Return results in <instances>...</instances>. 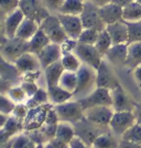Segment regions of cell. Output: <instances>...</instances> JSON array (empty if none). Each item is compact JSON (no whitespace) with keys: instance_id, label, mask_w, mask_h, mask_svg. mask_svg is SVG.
Here are the masks:
<instances>
[{"instance_id":"cell-33","label":"cell","mask_w":141,"mask_h":148,"mask_svg":"<svg viewBox=\"0 0 141 148\" xmlns=\"http://www.w3.org/2000/svg\"><path fill=\"white\" fill-rule=\"evenodd\" d=\"M61 62L64 70L69 71V72H77L80 66H82V64H83V62L80 60V58L76 56L74 52L64 53L62 56Z\"/></svg>"},{"instance_id":"cell-27","label":"cell","mask_w":141,"mask_h":148,"mask_svg":"<svg viewBox=\"0 0 141 148\" xmlns=\"http://www.w3.org/2000/svg\"><path fill=\"white\" fill-rule=\"evenodd\" d=\"M39 29H40V25L37 21L29 18H25V20L21 22V25L19 27L16 37L25 41H29L37 33Z\"/></svg>"},{"instance_id":"cell-54","label":"cell","mask_w":141,"mask_h":148,"mask_svg":"<svg viewBox=\"0 0 141 148\" xmlns=\"http://www.w3.org/2000/svg\"><path fill=\"white\" fill-rule=\"evenodd\" d=\"M134 77L137 81V83L141 86V65L134 70Z\"/></svg>"},{"instance_id":"cell-35","label":"cell","mask_w":141,"mask_h":148,"mask_svg":"<svg viewBox=\"0 0 141 148\" xmlns=\"http://www.w3.org/2000/svg\"><path fill=\"white\" fill-rule=\"evenodd\" d=\"M112 45H114V43H112V40H111L108 31L106 30V29L100 31L98 39H97V41L95 43V47H96V49L98 50L99 53L105 58L106 53L109 51V49H110Z\"/></svg>"},{"instance_id":"cell-60","label":"cell","mask_w":141,"mask_h":148,"mask_svg":"<svg viewBox=\"0 0 141 148\" xmlns=\"http://www.w3.org/2000/svg\"><path fill=\"white\" fill-rule=\"evenodd\" d=\"M83 1H87V0H83Z\"/></svg>"},{"instance_id":"cell-58","label":"cell","mask_w":141,"mask_h":148,"mask_svg":"<svg viewBox=\"0 0 141 148\" xmlns=\"http://www.w3.org/2000/svg\"><path fill=\"white\" fill-rule=\"evenodd\" d=\"M35 148H44V144H37Z\"/></svg>"},{"instance_id":"cell-30","label":"cell","mask_w":141,"mask_h":148,"mask_svg":"<svg viewBox=\"0 0 141 148\" xmlns=\"http://www.w3.org/2000/svg\"><path fill=\"white\" fill-rule=\"evenodd\" d=\"M115 134L111 132H105L99 135L93 144L94 148H119V143L117 142Z\"/></svg>"},{"instance_id":"cell-21","label":"cell","mask_w":141,"mask_h":148,"mask_svg":"<svg viewBox=\"0 0 141 148\" xmlns=\"http://www.w3.org/2000/svg\"><path fill=\"white\" fill-rule=\"evenodd\" d=\"M25 130V125L23 122L18 119L14 116H9L7 123L3 127H1V144L10 140L12 137L19 135L20 132Z\"/></svg>"},{"instance_id":"cell-1","label":"cell","mask_w":141,"mask_h":148,"mask_svg":"<svg viewBox=\"0 0 141 148\" xmlns=\"http://www.w3.org/2000/svg\"><path fill=\"white\" fill-rule=\"evenodd\" d=\"M77 73V87L74 92V96L78 97H85L91 92H93L96 86V70L87 64H82L80 70L76 72Z\"/></svg>"},{"instance_id":"cell-26","label":"cell","mask_w":141,"mask_h":148,"mask_svg":"<svg viewBox=\"0 0 141 148\" xmlns=\"http://www.w3.org/2000/svg\"><path fill=\"white\" fill-rule=\"evenodd\" d=\"M65 70L62 65L61 60L55 62L53 64L49 65L48 68L44 69V76H45V82L46 86H53V85H59V82L61 79L62 74Z\"/></svg>"},{"instance_id":"cell-17","label":"cell","mask_w":141,"mask_h":148,"mask_svg":"<svg viewBox=\"0 0 141 148\" xmlns=\"http://www.w3.org/2000/svg\"><path fill=\"white\" fill-rule=\"evenodd\" d=\"M37 56L39 58L40 63H41V66L44 70L45 68H48L49 65L60 61L62 59L63 52H62L61 44L51 42Z\"/></svg>"},{"instance_id":"cell-3","label":"cell","mask_w":141,"mask_h":148,"mask_svg":"<svg viewBox=\"0 0 141 148\" xmlns=\"http://www.w3.org/2000/svg\"><path fill=\"white\" fill-rule=\"evenodd\" d=\"M40 28L46 33L53 43L62 44L68 38L56 13H51L44 19L40 23Z\"/></svg>"},{"instance_id":"cell-38","label":"cell","mask_w":141,"mask_h":148,"mask_svg":"<svg viewBox=\"0 0 141 148\" xmlns=\"http://www.w3.org/2000/svg\"><path fill=\"white\" fill-rule=\"evenodd\" d=\"M121 139L129 142L141 144V124L136 123L132 127H130L123 136Z\"/></svg>"},{"instance_id":"cell-5","label":"cell","mask_w":141,"mask_h":148,"mask_svg":"<svg viewBox=\"0 0 141 148\" xmlns=\"http://www.w3.org/2000/svg\"><path fill=\"white\" fill-rule=\"evenodd\" d=\"M61 122L75 124L84 117V108L80 105V101H68L63 104L54 105Z\"/></svg>"},{"instance_id":"cell-42","label":"cell","mask_w":141,"mask_h":148,"mask_svg":"<svg viewBox=\"0 0 141 148\" xmlns=\"http://www.w3.org/2000/svg\"><path fill=\"white\" fill-rule=\"evenodd\" d=\"M19 3H20V0H0V10H1L2 20L8 14L17 10L19 8Z\"/></svg>"},{"instance_id":"cell-24","label":"cell","mask_w":141,"mask_h":148,"mask_svg":"<svg viewBox=\"0 0 141 148\" xmlns=\"http://www.w3.org/2000/svg\"><path fill=\"white\" fill-rule=\"evenodd\" d=\"M49 43H51L50 38L40 28L37 33L28 41V51L34 54H39Z\"/></svg>"},{"instance_id":"cell-23","label":"cell","mask_w":141,"mask_h":148,"mask_svg":"<svg viewBox=\"0 0 141 148\" xmlns=\"http://www.w3.org/2000/svg\"><path fill=\"white\" fill-rule=\"evenodd\" d=\"M20 80H22V74L19 72L14 63L12 64L1 58V81L8 82L13 86Z\"/></svg>"},{"instance_id":"cell-41","label":"cell","mask_w":141,"mask_h":148,"mask_svg":"<svg viewBox=\"0 0 141 148\" xmlns=\"http://www.w3.org/2000/svg\"><path fill=\"white\" fill-rule=\"evenodd\" d=\"M99 32L100 31L95 30V29H84L83 32L80 33V38H78V42L85 44H93L95 45L97 39H98Z\"/></svg>"},{"instance_id":"cell-44","label":"cell","mask_w":141,"mask_h":148,"mask_svg":"<svg viewBox=\"0 0 141 148\" xmlns=\"http://www.w3.org/2000/svg\"><path fill=\"white\" fill-rule=\"evenodd\" d=\"M29 110L30 108L28 107V105L25 104V103H18V104L16 105L14 110H13L12 115L14 117H17L18 119L23 122L25 117H27V115H28V113H29Z\"/></svg>"},{"instance_id":"cell-8","label":"cell","mask_w":141,"mask_h":148,"mask_svg":"<svg viewBox=\"0 0 141 148\" xmlns=\"http://www.w3.org/2000/svg\"><path fill=\"white\" fill-rule=\"evenodd\" d=\"M19 8L25 13V18L32 19L39 25L51 14L49 9L44 6L43 0H20Z\"/></svg>"},{"instance_id":"cell-48","label":"cell","mask_w":141,"mask_h":148,"mask_svg":"<svg viewBox=\"0 0 141 148\" xmlns=\"http://www.w3.org/2000/svg\"><path fill=\"white\" fill-rule=\"evenodd\" d=\"M65 0H43L44 6L49 9V11L59 12L61 9L62 5L64 3Z\"/></svg>"},{"instance_id":"cell-25","label":"cell","mask_w":141,"mask_h":148,"mask_svg":"<svg viewBox=\"0 0 141 148\" xmlns=\"http://www.w3.org/2000/svg\"><path fill=\"white\" fill-rule=\"evenodd\" d=\"M48 93H49L50 103L53 105H59L66 103L68 101H71L74 94L72 92H68L66 90H64L60 85H53V86H46Z\"/></svg>"},{"instance_id":"cell-15","label":"cell","mask_w":141,"mask_h":148,"mask_svg":"<svg viewBox=\"0 0 141 148\" xmlns=\"http://www.w3.org/2000/svg\"><path fill=\"white\" fill-rule=\"evenodd\" d=\"M61 21L64 30L68 38L78 40L80 33L84 30V25L82 22L80 16H72V14H64V13H56Z\"/></svg>"},{"instance_id":"cell-39","label":"cell","mask_w":141,"mask_h":148,"mask_svg":"<svg viewBox=\"0 0 141 148\" xmlns=\"http://www.w3.org/2000/svg\"><path fill=\"white\" fill-rule=\"evenodd\" d=\"M7 95L10 97V99H12L14 103H25L27 101H28V95H27V93L25 92V90L22 88L21 85H13L9 91L7 93Z\"/></svg>"},{"instance_id":"cell-9","label":"cell","mask_w":141,"mask_h":148,"mask_svg":"<svg viewBox=\"0 0 141 148\" xmlns=\"http://www.w3.org/2000/svg\"><path fill=\"white\" fill-rule=\"evenodd\" d=\"M137 123L135 112H115L109 124V130L116 136H123Z\"/></svg>"},{"instance_id":"cell-20","label":"cell","mask_w":141,"mask_h":148,"mask_svg":"<svg viewBox=\"0 0 141 148\" xmlns=\"http://www.w3.org/2000/svg\"><path fill=\"white\" fill-rule=\"evenodd\" d=\"M106 30L108 31L114 44L128 43V27L126 21L121 20L111 25H107Z\"/></svg>"},{"instance_id":"cell-59","label":"cell","mask_w":141,"mask_h":148,"mask_svg":"<svg viewBox=\"0 0 141 148\" xmlns=\"http://www.w3.org/2000/svg\"><path fill=\"white\" fill-rule=\"evenodd\" d=\"M134 1H137V2H139V3H141V0H134Z\"/></svg>"},{"instance_id":"cell-28","label":"cell","mask_w":141,"mask_h":148,"mask_svg":"<svg viewBox=\"0 0 141 148\" xmlns=\"http://www.w3.org/2000/svg\"><path fill=\"white\" fill-rule=\"evenodd\" d=\"M141 65V42L128 43V56L125 68L135 70Z\"/></svg>"},{"instance_id":"cell-53","label":"cell","mask_w":141,"mask_h":148,"mask_svg":"<svg viewBox=\"0 0 141 148\" xmlns=\"http://www.w3.org/2000/svg\"><path fill=\"white\" fill-rule=\"evenodd\" d=\"M132 1H134V0H111L112 3H115V5H117V6H119V7H121L123 9V8H126L128 5H130Z\"/></svg>"},{"instance_id":"cell-4","label":"cell","mask_w":141,"mask_h":148,"mask_svg":"<svg viewBox=\"0 0 141 148\" xmlns=\"http://www.w3.org/2000/svg\"><path fill=\"white\" fill-rule=\"evenodd\" d=\"M74 128H75L76 137H78L80 139L91 146H93L95 139L99 135H101L103 133L106 132L105 127H100L98 125L89 122L85 116L77 123L74 124Z\"/></svg>"},{"instance_id":"cell-55","label":"cell","mask_w":141,"mask_h":148,"mask_svg":"<svg viewBox=\"0 0 141 148\" xmlns=\"http://www.w3.org/2000/svg\"><path fill=\"white\" fill-rule=\"evenodd\" d=\"M89 1L93 2L95 6H97L98 8H101V7L106 6V5L111 2V0H89Z\"/></svg>"},{"instance_id":"cell-37","label":"cell","mask_w":141,"mask_h":148,"mask_svg":"<svg viewBox=\"0 0 141 148\" xmlns=\"http://www.w3.org/2000/svg\"><path fill=\"white\" fill-rule=\"evenodd\" d=\"M128 27V43L141 42V21L127 22Z\"/></svg>"},{"instance_id":"cell-47","label":"cell","mask_w":141,"mask_h":148,"mask_svg":"<svg viewBox=\"0 0 141 148\" xmlns=\"http://www.w3.org/2000/svg\"><path fill=\"white\" fill-rule=\"evenodd\" d=\"M77 40L75 39H71V38H67L63 43L61 44L62 48V52L63 54L64 53H69V52H74L75 49H76V45H77Z\"/></svg>"},{"instance_id":"cell-46","label":"cell","mask_w":141,"mask_h":148,"mask_svg":"<svg viewBox=\"0 0 141 148\" xmlns=\"http://www.w3.org/2000/svg\"><path fill=\"white\" fill-rule=\"evenodd\" d=\"M60 117H59V114L56 110L54 108V105L51 107L46 114V117H45V123L46 125H57L60 123Z\"/></svg>"},{"instance_id":"cell-14","label":"cell","mask_w":141,"mask_h":148,"mask_svg":"<svg viewBox=\"0 0 141 148\" xmlns=\"http://www.w3.org/2000/svg\"><path fill=\"white\" fill-rule=\"evenodd\" d=\"M112 96V108L115 112H135L137 103L130 97L128 93L123 90L121 85L117 86L111 91Z\"/></svg>"},{"instance_id":"cell-49","label":"cell","mask_w":141,"mask_h":148,"mask_svg":"<svg viewBox=\"0 0 141 148\" xmlns=\"http://www.w3.org/2000/svg\"><path fill=\"white\" fill-rule=\"evenodd\" d=\"M44 148H69V145L54 137L44 144Z\"/></svg>"},{"instance_id":"cell-7","label":"cell","mask_w":141,"mask_h":148,"mask_svg":"<svg viewBox=\"0 0 141 148\" xmlns=\"http://www.w3.org/2000/svg\"><path fill=\"white\" fill-rule=\"evenodd\" d=\"M84 111L95 107V106H112V96L111 91L103 87H95V90L91 92L85 97L78 99Z\"/></svg>"},{"instance_id":"cell-11","label":"cell","mask_w":141,"mask_h":148,"mask_svg":"<svg viewBox=\"0 0 141 148\" xmlns=\"http://www.w3.org/2000/svg\"><path fill=\"white\" fill-rule=\"evenodd\" d=\"M53 106L52 103H46L44 105H40L34 108H30L25 119L23 121L25 132L39 130L45 123V117L49 110Z\"/></svg>"},{"instance_id":"cell-45","label":"cell","mask_w":141,"mask_h":148,"mask_svg":"<svg viewBox=\"0 0 141 148\" xmlns=\"http://www.w3.org/2000/svg\"><path fill=\"white\" fill-rule=\"evenodd\" d=\"M21 86H22V88L25 90V92L27 93V95H28V97L30 99V97H32L35 93H37V91L40 88V87L37 86V82H28V81H22V83L20 84Z\"/></svg>"},{"instance_id":"cell-29","label":"cell","mask_w":141,"mask_h":148,"mask_svg":"<svg viewBox=\"0 0 141 148\" xmlns=\"http://www.w3.org/2000/svg\"><path fill=\"white\" fill-rule=\"evenodd\" d=\"M55 137L57 139H60L62 142L66 143V144L69 145V143L76 137L74 125L69 123L60 122L59 125H57V130H56Z\"/></svg>"},{"instance_id":"cell-19","label":"cell","mask_w":141,"mask_h":148,"mask_svg":"<svg viewBox=\"0 0 141 148\" xmlns=\"http://www.w3.org/2000/svg\"><path fill=\"white\" fill-rule=\"evenodd\" d=\"M14 65L17 66V69L21 74L32 72V71H39L40 69H42L37 56L34 53H31V52L23 53L17 61L14 62Z\"/></svg>"},{"instance_id":"cell-2","label":"cell","mask_w":141,"mask_h":148,"mask_svg":"<svg viewBox=\"0 0 141 148\" xmlns=\"http://www.w3.org/2000/svg\"><path fill=\"white\" fill-rule=\"evenodd\" d=\"M28 51V41L14 37L1 38V58L10 63H14L20 56Z\"/></svg>"},{"instance_id":"cell-6","label":"cell","mask_w":141,"mask_h":148,"mask_svg":"<svg viewBox=\"0 0 141 148\" xmlns=\"http://www.w3.org/2000/svg\"><path fill=\"white\" fill-rule=\"evenodd\" d=\"M80 19L84 25V29H95V30L103 31L106 29V23L100 17L99 8L95 6L89 0L85 1L84 10L80 14Z\"/></svg>"},{"instance_id":"cell-31","label":"cell","mask_w":141,"mask_h":148,"mask_svg":"<svg viewBox=\"0 0 141 148\" xmlns=\"http://www.w3.org/2000/svg\"><path fill=\"white\" fill-rule=\"evenodd\" d=\"M84 3L83 0H65L62 5L59 13L64 14H72V16H80L84 10Z\"/></svg>"},{"instance_id":"cell-40","label":"cell","mask_w":141,"mask_h":148,"mask_svg":"<svg viewBox=\"0 0 141 148\" xmlns=\"http://www.w3.org/2000/svg\"><path fill=\"white\" fill-rule=\"evenodd\" d=\"M37 144L27 134H19L13 137L12 148H35Z\"/></svg>"},{"instance_id":"cell-36","label":"cell","mask_w":141,"mask_h":148,"mask_svg":"<svg viewBox=\"0 0 141 148\" xmlns=\"http://www.w3.org/2000/svg\"><path fill=\"white\" fill-rule=\"evenodd\" d=\"M49 102H50V99H49L48 90H43V88L40 87L37 91V93L32 97L28 99V101L25 102V104L28 105L29 108H34V107H37L40 105L46 104Z\"/></svg>"},{"instance_id":"cell-57","label":"cell","mask_w":141,"mask_h":148,"mask_svg":"<svg viewBox=\"0 0 141 148\" xmlns=\"http://www.w3.org/2000/svg\"><path fill=\"white\" fill-rule=\"evenodd\" d=\"M12 145H13V137L10 139V140H8V142L1 144V148H12Z\"/></svg>"},{"instance_id":"cell-43","label":"cell","mask_w":141,"mask_h":148,"mask_svg":"<svg viewBox=\"0 0 141 148\" xmlns=\"http://www.w3.org/2000/svg\"><path fill=\"white\" fill-rule=\"evenodd\" d=\"M17 103H14L7 94H1V103H0V112L2 114L10 115L13 113Z\"/></svg>"},{"instance_id":"cell-56","label":"cell","mask_w":141,"mask_h":148,"mask_svg":"<svg viewBox=\"0 0 141 148\" xmlns=\"http://www.w3.org/2000/svg\"><path fill=\"white\" fill-rule=\"evenodd\" d=\"M135 113H136V116H137V123L141 124V103L137 104Z\"/></svg>"},{"instance_id":"cell-51","label":"cell","mask_w":141,"mask_h":148,"mask_svg":"<svg viewBox=\"0 0 141 148\" xmlns=\"http://www.w3.org/2000/svg\"><path fill=\"white\" fill-rule=\"evenodd\" d=\"M69 148H94L93 146L84 143L78 137H75L72 142L69 143Z\"/></svg>"},{"instance_id":"cell-13","label":"cell","mask_w":141,"mask_h":148,"mask_svg":"<svg viewBox=\"0 0 141 148\" xmlns=\"http://www.w3.org/2000/svg\"><path fill=\"white\" fill-rule=\"evenodd\" d=\"M96 74H97V77H96V87H103V88H107L109 91H112L117 86L120 85L116 73L110 68V65H109L108 62L106 61L101 62V64L99 65V68L96 70Z\"/></svg>"},{"instance_id":"cell-52","label":"cell","mask_w":141,"mask_h":148,"mask_svg":"<svg viewBox=\"0 0 141 148\" xmlns=\"http://www.w3.org/2000/svg\"><path fill=\"white\" fill-rule=\"evenodd\" d=\"M119 148H141V144L121 139V142L119 143Z\"/></svg>"},{"instance_id":"cell-12","label":"cell","mask_w":141,"mask_h":148,"mask_svg":"<svg viewBox=\"0 0 141 148\" xmlns=\"http://www.w3.org/2000/svg\"><path fill=\"white\" fill-rule=\"evenodd\" d=\"M114 113L115 110L112 108V106H95L86 110L84 116L89 122L96 124L100 127L109 128V124L114 116Z\"/></svg>"},{"instance_id":"cell-50","label":"cell","mask_w":141,"mask_h":148,"mask_svg":"<svg viewBox=\"0 0 141 148\" xmlns=\"http://www.w3.org/2000/svg\"><path fill=\"white\" fill-rule=\"evenodd\" d=\"M41 76V71H32L28 73L22 74V81H28V82H37Z\"/></svg>"},{"instance_id":"cell-18","label":"cell","mask_w":141,"mask_h":148,"mask_svg":"<svg viewBox=\"0 0 141 148\" xmlns=\"http://www.w3.org/2000/svg\"><path fill=\"white\" fill-rule=\"evenodd\" d=\"M127 56H128V43H121L114 44L106 53L105 58L111 65L116 68H125Z\"/></svg>"},{"instance_id":"cell-16","label":"cell","mask_w":141,"mask_h":148,"mask_svg":"<svg viewBox=\"0 0 141 148\" xmlns=\"http://www.w3.org/2000/svg\"><path fill=\"white\" fill-rule=\"evenodd\" d=\"M25 13L22 12L20 8L14 10L10 14H8L2 20V28H1L2 37H7L8 39H12L16 37L19 27L21 25V22L25 20Z\"/></svg>"},{"instance_id":"cell-34","label":"cell","mask_w":141,"mask_h":148,"mask_svg":"<svg viewBox=\"0 0 141 148\" xmlns=\"http://www.w3.org/2000/svg\"><path fill=\"white\" fill-rule=\"evenodd\" d=\"M59 85L66 90L68 92H72L74 94L76 87H77V73L76 72H69L64 71L62 74Z\"/></svg>"},{"instance_id":"cell-22","label":"cell","mask_w":141,"mask_h":148,"mask_svg":"<svg viewBox=\"0 0 141 148\" xmlns=\"http://www.w3.org/2000/svg\"><path fill=\"white\" fill-rule=\"evenodd\" d=\"M99 12H100V17L104 20V22L107 25H111L118 21H121L123 19V9L121 7L117 6L115 3H108L106 6L99 8Z\"/></svg>"},{"instance_id":"cell-10","label":"cell","mask_w":141,"mask_h":148,"mask_svg":"<svg viewBox=\"0 0 141 148\" xmlns=\"http://www.w3.org/2000/svg\"><path fill=\"white\" fill-rule=\"evenodd\" d=\"M74 53L80 58V60L83 62V64H87L89 66L97 70L99 65L101 64V62L104 61L101 56L98 52V50L96 49L95 45L93 44H85L77 42L76 49L74 51Z\"/></svg>"},{"instance_id":"cell-32","label":"cell","mask_w":141,"mask_h":148,"mask_svg":"<svg viewBox=\"0 0 141 148\" xmlns=\"http://www.w3.org/2000/svg\"><path fill=\"white\" fill-rule=\"evenodd\" d=\"M123 19L126 22L141 21V3L137 1H132L130 5L123 8Z\"/></svg>"}]
</instances>
